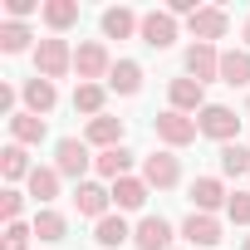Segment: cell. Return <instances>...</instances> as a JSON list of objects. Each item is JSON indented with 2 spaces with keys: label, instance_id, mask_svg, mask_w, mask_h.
Masks as SVG:
<instances>
[{
  "label": "cell",
  "instance_id": "10",
  "mask_svg": "<svg viewBox=\"0 0 250 250\" xmlns=\"http://www.w3.org/2000/svg\"><path fill=\"white\" fill-rule=\"evenodd\" d=\"M133 240H138V250H167V245H172V226H167L162 216H147V221L133 230Z\"/></svg>",
  "mask_w": 250,
  "mask_h": 250
},
{
  "label": "cell",
  "instance_id": "16",
  "mask_svg": "<svg viewBox=\"0 0 250 250\" xmlns=\"http://www.w3.org/2000/svg\"><path fill=\"white\" fill-rule=\"evenodd\" d=\"M113 201H118V211H138V206L147 201V182H138V177H118V182H113Z\"/></svg>",
  "mask_w": 250,
  "mask_h": 250
},
{
  "label": "cell",
  "instance_id": "4",
  "mask_svg": "<svg viewBox=\"0 0 250 250\" xmlns=\"http://www.w3.org/2000/svg\"><path fill=\"white\" fill-rule=\"evenodd\" d=\"M54 167H59V177H83V172H88V143L64 138V143L54 147Z\"/></svg>",
  "mask_w": 250,
  "mask_h": 250
},
{
  "label": "cell",
  "instance_id": "14",
  "mask_svg": "<svg viewBox=\"0 0 250 250\" xmlns=\"http://www.w3.org/2000/svg\"><path fill=\"white\" fill-rule=\"evenodd\" d=\"M191 201H196L201 216H211V211L226 201V187H221L216 177H196V182H191Z\"/></svg>",
  "mask_w": 250,
  "mask_h": 250
},
{
  "label": "cell",
  "instance_id": "11",
  "mask_svg": "<svg viewBox=\"0 0 250 250\" xmlns=\"http://www.w3.org/2000/svg\"><path fill=\"white\" fill-rule=\"evenodd\" d=\"M88 143L93 147H123V118H108V113H98L93 123H88Z\"/></svg>",
  "mask_w": 250,
  "mask_h": 250
},
{
  "label": "cell",
  "instance_id": "26",
  "mask_svg": "<svg viewBox=\"0 0 250 250\" xmlns=\"http://www.w3.org/2000/svg\"><path fill=\"white\" fill-rule=\"evenodd\" d=\"M0 167H5V177H10V182H20V177H30V172H35V167L25 162V147H20V143H10L5 152H0Z\"/></svg>",
  "mask_w": 250,
  "mask_h": 250
},
{
  "label": "cell",
  "instance_id": "28",
  "mask_svg": "<svg viewBox=\"0 0 250 250\" xmlns=\"http://www.w3.org/2000/svg\"><path fill=\"white\" fill-rule=\"evenodd\" d=\"M221 172H230V177L250 172V152H245L240 143H226V147H221Z\"/></svg>",
  "mask_w": 250,
  "mask_h": 250
},
{
  "label": "cell",
  "instance_id": "17",
  "mask_svg": "<svg viewBox=\"0 0 250 250\" xmlns=\"http://www.w3.org/2000/svg\"><path fill=\"white\" fill-rule=\"evenodd\" d=\"M172 108L177 113H191V108H206V93L196 79H172Z\"/></svg>",
  "mask_w": 250,
  "mask_h": 250
},
{
  "label": "cell",
  "instance_id": "33",
  "mask_svg": "<svg viewBox=\"0 0 250 250\" xmlns=\"http://www.w3.org/2000/svg\"><path fill=\"white\" fill-rule=\"evenodd\" d=\"M20 206H25V196H20V191H5V196H0V216H5V221H15V216H20Z\"/></svg>",
  "mask_w": 250,
  "mask_h": 250
},
{
  "label": "cell",
  "instance_id": "22",
  "mask_svg": "<svg viewBox=\"0 0 250 250\" xmlns=\"http://www.w3.org/2000/svg\"><path fill=\"white\" fill-rule=\"evenodd\" d=\"M54 98H59V93H54V83H49V79H40V74H35V79L25 83V103H30V113H49V108H54Z\"/></svg>",
  "mask_w": 250,
  "mask_h": 250
},
{
  "label": "cell",
  "instance_id": "6",
  "mask_svg": "<svg viewBox=\"0 0 250 250\" xmlns=\"http://www.w3.org/2000/svg\"><path fill=\"white\" fill-rule=\"evenodd\" d=\"M226 25H230V15H226V10H216V5H206V10H196V15H191V35H196V44L221 40V35H226Z\"/></svg>",
  "mask_w": 250,
  "mask_h": 250
},
{
  "label": "cell",
  "instance_id": "20",
  "mask_svg": "<svg viewBox=\"0 0 250 250\" xmlns=\"http://www.w3.org/2000/svg\"><path fill=\"white\" fill-rule=\"evenodd\" d=\"M133 30H143V20H138L133 10H123V5H118V10L103 15V35H108V40H128Z\"/></svg>",
  "mask_w": 250,
  "mask_h": 250
},
{
  "label": "cell",
  "instance_id": "34",
  "mask_svg": "<svg viewBox=\"0 0 250 250\" xmlns=\"http://www.w3.org/2000/svg\"><path fill=\"white\" fill-rule=\"evenodd\" d=\"M5 10H10V20H25V15H35V0H5Z\"/></svg>",
  "mask_w": 250,
  "mask_h": 250
},
{
  "label": "cell",
  "instance_id": "8",
  "mask_svg": "<svg viewBox=\"0 0 250 250\" xmlns=\"http://www.w3.org/2000/svg\"><path fill=\"white\" fill-rule=\"evenodd\" d=\"M187 74H191L196 83L221 79V54H216L211 44H191V49H187Z\"/></svg>",
  "mask_w": 250,
  "mask_h": 250
},
{
  "label": "cell",
  "instance_id": "30",
  "mask_svg": "<svg viewBox=\"0 0 250 250\" xmlns=\"http://www.w3.org/2000/svg\"><path fill=\"white\" fill-rule=\"evenodd\" d=\"M35 235L40 240H64V216L59 211H40L35 216Z\"/></svg>",
  "mask_w": 250,
  "mask_h": 250
},
{
  "label": "cell",
  "instance_id": "2",
  "mask_svg": "<svg viewBox=\"0 0 250 250\" xmlns=\"http://www.w3.org/2000/svg\"><path fill=\"white\" fill-rule=\"evenodd\" d=\"M196 128H201L206 138H216V143H235L240 118H235L230 108H221V103H206V108H201V118H196Z\"/></svg>",
  "mask_w": 250,
  "mask_h": 250
},
{
  "label": "cell",
  "instance_id": "9",
  "mask_svg": "<svg viewBox=\"0 0 250 250\" xmlns=\"http://www.w3.org/2000/svg\"><path fill=\"white\" fill-rule=\"evenodd\" d=\"M143 182L147 187H177V157L172 152H152L143 162Z\"/></svg>",
  "mask_w": 250,
  "mask_h": 250
},
{
  "label": "cell",
  "instance_id": "25",
  "mask_svg": "<svg viewBox=\"0 0 250 250\" xmlns=\"http://www.w3.org/2000/svg\"><path fill=\"white\" fill-rule=\"evenodd\" d=\"M44 20H49V30H69V25L79 20V5H74V0H49V5H44Z\"/></svg>",
  "mask_w": 250,
  "mask_h": 250
},
{
  "label": "cell",
  "instance_id": "23",
  "mask_svg": "<svg viewBox=\"0 0 250 250\" xmlns=\"http://www.w3.org/2000/svg\"><path fill=\"white\" fill-rule=\"evenodd\" d=\"M30 196L35 201H54L59 196V167H35L30 172Z\"/></svg>",
  "mask_w": 250,
  "mask_h": 250
},
{
  "label": "cell",
  "instance_id": "13",
  "mask_svg": "<svg viewBox=\"0 0 250 250\" xmlns=\"http://www.w3.org/2000/svg\"><path fill=\"white\" fill-rule=\"evenodd\" d=\"M182 235H187L191 245H216V240H221V221H216V216L191 211V216H187V226H182Z\"/></svg>",
  "mask_w": 250,
  "mask_h": 250
},
{
  "label": "cell",
  "instance_id": "3",
  "mask_svg": "<svg viewBox=\"0 0 250 250\" xmlns=\"http://www.w3.org/2000/svg\"><path fill=\"white\" fill-rule=\"evenodd\" d=\"M196 133H201V128H196L187 113H177V108H172V113H157V138H162L167 147H187Z\"/></svg>",
  "mask_w": 250,
  "mask_h": 250
},
{
  "label": "cell",
  "instance_id": "31",
  "mask_svg": "<svg viewBox=\"0 0 250 250\" xmlns=\"http://www.w3.org/2000/svg\"><path fill=\"white\" fill-rule=\"evenodd\" d=\"M226 211H230L235 226H250V191H235V196L226 201Z\"/></svg>",
  "mask_w": 250,
  "mask_h": 250
},
{
  "label": "cell",
  "instance_id": "7",
  "mask_svg": "<svg viewBox=\"0 0 250 250\" xmlns=\"http://www.w3.org/2000/svg\"><path fill=\"white\" fill-rule=\"evenodd\" d=\"M143 40H147L152 49H167V44L177 40V20H172V10H152V15H143Z\"/></svg>",
  "mask_w": 250,
  "mask_h": 250
},
{
  "label": "cell",
  "instance_id": "5",
  "mask_svg": "<svg viewBox=\"0 0 250 250\" xmlns=\"http://www.w3.org/2000/svg\"><path fill=\"white\" fill-rule=\"evenodd\" d=\"M74 69H79V79H103V74H113V59H108V49L103 44H79V54H74Z\"/></svg>",
  "mask_w": 250,
  "mask_h": 250
},
{
  "label": "cell",
  "instance_id": "37",
  "mask_svg": "<svg viewBox=\"0 0 250 250\" xmlns=\"http://www.w3.org/2000/svg\"><path fill=\"white\" fill-rule=\"evenodd\" d=\"M240 250H250V235H245V245H240Z\"/></svg>",
  "mask_w": 250,
  "mask_h": 250
},
{
  "label": "cell",
  "instance_id": "29",
  "mask_svg": "<svg viewBox=\"0 0 250 250\" xmlns=\"http://www.w3.org/2000/svg\"><path fill=\"white\" fill-rule=\"evenodd\" d=\"M30 44V30L20 25V20H10V25H0V49H5V54H20Z\"/></svg>",
  "mask_w": 250,
  "mask_h": 250
},
{
  "label": "cell",
  "instance_id": "18",
  "mask_svg": "<svg viewBox=\"0 0 250 250\" xmlns=\"http://www.w3.org/2000/svg\"><path fill=\"white\" fill-rule=\"evenodd\" d=\"M10 138L25 147V143H40L44 138V118L40 113H10Z\"/></svg>",
  "mask_w": 250,
  "mask_h": 250
},
{
  "label": "cell",
  "instance_id": "15",
  "mask_svg": "<svg viewBox=\"0 0 250 250\" xmlns=\"http://www.w3.org/2000/svg\"><path fill=\"white\" fill-rule=\"evenodd\" d=\"M221 83H230V88H245V83H250V54H245V49L221 54Z\"/></svg>",
  "mask_w": 250,
  "mask_h": 250
},
{
  "label": "cell",
  "instance_id": "32",
  "mask_svg": "<svg viewBox=\"0 0 250 250\" xmlns=\"http://www.w3.org/2000/svg\"><path fill=\"white\" fill-rule=\"evenodd\" d=\"M30 235H35V226L10 221V230H5V250H25V245H30Z\"/></svg>",
  "mask_w": 250,
  "mask_h": 250
},
{
  "label": "cell",
  "instance_id": "1",
  "mask_svg": "<svg viewBox=\"0 0 250 250\" xmlns=\"http://www.w3.org/2000/svg\"><path fill=\"white\" fill-rule=\"evenodd\" d=\"M35 69H40V79H64L69 69H74V49L64 44V40H40V49H35Z\"/></svg>",
  "mask_w": 250,
  "mask_h": 250
},
{
  "label": "cell",
  "instance_id": "21",
  "mask_svg": "<svg viewBox=\"0 0 250 250\" xmlns=\"http://www.w3.org/2000/svg\"><path fill=\"white\" fill-rule=\"evenodd\" d=\"M108 182H118V177H128V167H133V152L128 147H108V152H98V162H93Z\"/></svg>",
  "mask_w": 250,
  "mask_h": 250
},
{
  "label": "cell",
  "instance_id": "19",
  "mask_svg": "<svg viewBox=\"0 0 250 250\" xmlns=\"http://www.w3.org/2000/svg\"><path fill=\"white\" fill-rule=\"evenodd\" d=\"M128 235H133V230H128V221H123V216H103V221L93 226V240H98L103 250H118Z\"/></svg>",
  "mask_w": 250,
  "mask_h": 250
},
{
  "label": "cell",
  "instance_id": "36",
  "mask_svg": "<svg viewBox=\"0 0 250 250\" xmlns=\"http://www.w3.org/2000/svg\"><path fill=\"white\" fill-rule=\"evenodd\" d=\"M245 44H250V20H245Z\"/></svg>",
  "mask_w": 250,
  "mask_h": 250
},
{
  "label": "cell",
  "instance_id": "12",
  "mask_svg": "<svg viewBox=\"0 0 250 250\" xmlns=\"http://www.w3.org/2000/svg\"><path fill=\"white\" fill-rule=\"evenodd\" d=\"M74 201H79V211L83 216H108V201H113V191H103L98 182H79V191H74Z\"/></svg>",
  "mask_w": 250,
  "mask_h": 250
},
{
  "label": "cell",
  "instance_id": "24",
  "mask_svg": "<svg viewBox=\"0 0 250 250\" xmlns=\"http://www.w3.org/2000/svg\"><path fill=\"white\" fill-rule=\"evenodd\" d=\"M108 83H113L118 93H138V88H143V69H138L133 59H118L113 74H108Z\"/></svg>",
  "mask_w": 250,
  "mask_h": 250
},
{
  "label": "cell",
  "instance_id": "35",
  "mask_svg": "<svg viewBox=\"0 0 250 250\" xmlns=\"http://www.w3.org/2000/svg\"><path fill=\"white\" fill-rule=\"evenodd\" d=\"M0 108H5V113L15 108V88H10V83H0Z\"/></svg>",
  "mask_w": 250,
  "mask_h": 250
},
{
  "label": "cell",
  "instance_id": "27",
  "mask_svg": "<svg viewBox=\"0 0 250 250\" xmlns=\"http://www.w3.org/2000/svg\"><path fill=\"white\" fill-rule=\"evenodd\" d=\"M74 108L98 118V108H103V83H79V88H74Z\"/></svg>",
  "mask_w": 250,
  "mask_h": 250
}]
</instances>
